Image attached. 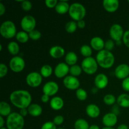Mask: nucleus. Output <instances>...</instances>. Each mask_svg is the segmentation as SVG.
Segmentation results:
<instances>
[{"instance_id": "nucleus-1", "label": "nucleus", "mask_w": 129, "mask_h": 129, "mask_svg": "<svg viewBox=\"0 0 129 129\" xmlns=\"http://www.w3.org/2000/svg\"><path fill=\"white\" fill-rule=\"evenodd\" d=\"M10 100L12 105L19 109L28 108L31 104V95L28 91L18 89L13 91L10 95Z\"/></svg>"}, {"instance_id": "nucleus-2", "label": "nucleus", "mask_w": 129, "mask_h": 129, "mask_svg": "<svg viewBox=\"0 0 129 129\" xmlns=\"http://www.w3.org/2000/svg\"><path fill=\"white\" fill-rule=\"evenodd\" d=\"M115 56L111 51L103 49L99 51L96 56L98 66L103 69H110L115 63Z\"/></svg>"}, {"instance_id": "nucleus-3", "label": "nucleus", "mask_w": 129, "mask_h": 129, "mask_svg": "<svg viewBox=\"0 0 129 129\" xmlns=\"http://www.w3.org/2000/svg\"><path fill=\"white\" fill-rule=\"evenodd\" d=\"M6 128L8 129H23L25 125V120L19 113H11L6 118Z\"/></svg>"}, {"instance_id": "nucleus-4", "label": "nucleus", "mask_w": 129, "mask_h": 129, "mask_svg": "<svg viewBox=\"0 0 129 129\" xmlns=\"http://www.w3.org/2000/svg\"><path fill=\"white\" fill-rule=\"evenodd\" d=\"M69 15L74 21H78L82 20L85 17L86 10L83 5L79 3H74L70 5Z\"/></svg>"}, {"instance_id": "nucleus-5", "label": "nucleus", "mask_w": 129, "mask_h": 129, "mask_svg": "<svg viewBox=\"0 0 129 129\" xmlns=\"http://www.w3.org/2000/svg\"><path fill=\"white\" fill-rule=\"evenodd\" d=\"M16 27L15 24L11 20H6L0 26V34L3 38L10 39L16 35Z\"/></svg>"}, {"instance_id": "nucleus-6", "label": "nucleus", "mask_w": 129, "mask_h": 129, "mask_svg": "<svg viewBox=\"0 0 129 129\" xmlns=\"http://www.w3.org/2000/svg\"><path fill=\"white\" fill-rule=\"evenodd\" d=\"M81 66L83 71H84L86 74L92 75L96 73L98 68V64L96 59L93 57H89L83 59Z\"/></svg>"}, {"instance_id": "nucleus-7", "label": "nucleus", "mask_w": 129, "mask_h": 129, "mask_svg": "<svg viewBox=\"0 0 129 129\" xmlns=\"http://www.w3.org/2000/svg\"><path fill=\"white\" fill-rule=\"evenodd\" d=\"M9 66L10 69L14 73H20L25 69V61L21 57L16 55L10 59Z\"/></svg>"}, {"instance_id": "nucleus-8", "label": "nucleus", "mask_w": 129, "mask_h": 129, "mask_svg": "<svg viewBox=\"0 0 129 129\" xmlns=\"http://www.w3.org/2000/svg\"><path fill=\"white\" fill-rule=\"evenodd\" d=\"M36 23V20L34 16L31 15H26L23 16L20 21V25L22 30L28 34L35 30Z\"/></svg>"}, {"instance_id": "nucleus-9", "label": "nucleus", "mask_w": 129, "mask_h": 129, "mask_svg": "<svg viewBox=\"0 0 129 129\" xmlns=\"http://www.w3.org/2000/svg\"><path fill=\"white\" fill-rule=\"evenodd\" d=\"M43 77L40 73L31 72L26 77V84L31 88H37L42 83Z\"/></svg>"}, {"instance_id": "nucleus-10", "label": "nucleus", "mask_w": 129, "mask_h": 129, "mask_svg": "<svg viewBox=\"0 0 129 129\" xmlns=\"http://www.w3.org/2000/svg\"><path fill=\"white\" fill-rule=\"evenodd\" d=\"M125 31H123V28L120 24L115 23L111 26L109 30L110 36L111 39L116 42L120 41L122 39Z\"/></svg>"}, {"instance_id": "nucleus-11", "label": "nucleus", "mask_w": 129, "mask_h": 129, "mask_svg": "<svg viewBox=\"0 0 129 129\" xmlns=\"http://www.w3.org/2000/svg\"><path fill=\"white\" fill-rule=\"evenodd\" d=\"M63 84L67 89L76 91L79 88L80 81L76 77L71 75L67 76L63 79Z\"/></svg>"}, {"instance_id": "nucleus-12", "label": "nucleus", "mask_w": 129, "mask_h": 129, "mask_svg": "<svg viewBox=\"0 0 129 129\" xmlns=\"http://www.w3.org/2000/svg\"><path fill=\"white\" fill-rule=\"evenodd\" d=\"M59 89V87L57 83H55V81H52L47 82L42 88L44 94H47L49 96L55 95L57 93Z\"/></svg>"}, {"instance_id": "nucleus-13", "label": "nucleus", "mask_w": 129, "mask_h": 129, "mask_svg": "<svg viewBox=\"0 0 129 129\" xmlns=\"http://www.w3.org/2000/svg\"><path fill=\"white\" fill-rule=\"evenodd\" d=\"M70 67L66 62H60L54 69V74L57 78H63L67 76L69 73Z\"/></svg>"}, {"instance_id": "nucleus-14", "label": "nucleus", "mask_w": 129, "mask_h": 129, "mask_svg": "<svg viewBox=\"0 0 129 129\" xmlns=\"http://www.w3.org/2000/svg\"><path fill=\"white\" fill-rule=\"evenodd\" d=\"M115 76L119 79H125L129 77V66L127 64H121L115 69Z\"/></svg>"}, {"instance_id": "nucleus-15", "label": "nucleus", "mask_w": 129, "mask_h": 129, "mask_svg": "<svg viewBox=\"0 0 129 129\" xmlns=\"http://www.w3.org/2000/svg\"><path fill=\"white\" fill-rule=\"evenodd\" d=\"M102 122L105 127H113L118 122V117L117 115L112 112L107 113L103 117Z\"/></svg>"}, {"instance_id": "nucleus-16", "label": "nucleus", "mask_w": 129, "mask_h": 129, "mask_svg": "<svg viewBox=\"0 0 129 129\" xmlns=\"http://www.w3.org/2000/svg\"><path fill=\"white\" fill-rule=\"evenodd\" d=\"M94 85L98 89H105L108 84V78L106 74L100 73L94 78Z\"/></svg>"}, {"instance_id": "nucleus-17", "label": "nucleus", "mask_w": 129, "mask_h": 129, "mask_svg": "<svg viewBox=\"0 0 129 129\" xmlns=\"http://www.w3.org/2000/svg\"><path fill=\"white\" fill-rule=\"evenodd\" d=\"M103 6L108 13H114L119 8V1L118 0H103Z\"/></svg>"}, {"instance_id": "nucleus-18", "label": "nucleus", "mask_w": 129, "mask_h": 129, "mask_svg": "<svg viewBox=\"0 0 129 129\" xmlns=\"http://www.w3.org/2000/svg\"><path fill=\"white\" fill-rule=\"evenodd\" d=\"M86 113L90 118H98L101 113L100 108L96 104L91 103V104L88 105L86 108Z\"/></svg>"}, {"instance_id": "nucleus-19", "label": "nucleus", "mask_w": 129, "mask_h": 129, "mask_svg": "<svg viewBox=\"0 0 129 129\" xmlns=\"http://www.w3.org/2000/svg\"><path fill=\"white\" fill-rule=\"evenodd\" d=\"M105 43L102 38L100 37H94L92 38L90 41V46L94 50L99 52L105 49Z\"/></svg>"}, {"instance_id": "nucleus-20", "label": "nucleus", "mask_w": 129, "mask_h": 129, "mask_svg": "<svg viewBox=\"0 0 129 129\" xmlns=\"http://www.w3.org/2000/svg\"><path fill=\"white\" fill-rule=\"evenodd\" d=\"M49 55L54 59H59L65 55V50L64 48L59 45L52 46L49 50Z\"/></svg>"}, {"instance_id": "nucleus-21", "label": "nucleus", "mask_w": 129, "mask_h": 129, "mask_svg": "<svg viewBox=\"0 0 129 129\" xmlns=\"http://www.w3.org/2000/svg\"><path fill=\"white\" fill-rule=\"evenodd\" d=\"M64 105V102L60 96H54L50 101V106L54 110H60Z\"/></svg>"}, {"instance_id": "nucleus-22", "label": "nucleus", "mask_w": 129, "mask_h": 129, "mask_svg": "<svg viewBox=\"0 0 129 129\" xmlns=\"http://www.w3.org/2000/svg\"><path fill=\"white\" fill-rule=\"evenodd\" d=\"M27 110L28 114L34 117H37L41 115L43 111L41 106L37 103H33L30 105Z\"/></svg>"}, {"instance_id": "nucleus-23", "label": "nucleus", "mask_w": 129, "mask_h": 129, "mask_svg": "<svg viewBox=\"0 0 129 129\" xmlns=\"http://www.w3.org/2000/svg\"><path fill=\"white\" fill-rule=\"evenodd\" d=\"M70 5L67 1H58L57 6H55V11L58 14L60 15H64L66 13L69 12Z\"/></svg>"}, {"instance_id": "nucleus-24", "label": "nucleus", "mask_w": 129, "mask_h": 129, "mask_svg": "<svg viewBox=\"0 0 129 129\" xmlns=\"http://www.w3.org/2000/svg\"><path fill=\"white\" fill-rule=\"evenodd\" d=\"M117 103L119 107L122 108H129V94L122 93L117 98Z\"/></svg>"}, {"instance_id": "nucleus-25", "label": "nucleus", "mask_w": 129, "mask_h": 129, "mask_svg": "<svg viewBox=\"0 0 129 129\" xmlns=\"http://www.w3.org/2000/svg\"><path fill=\"white\" fill-rule=\"evenodd\" d=\"M78 60V57L77 54L74 52H69L66 54L65 57L66 63L68 66H74L76 65Z\"/></svg>"}, {"instance_id": "nucleus-26", "label": "nucleus", "mask_w": 129, "mask_h": 129, "mask_svg": "<svg viewBox=\"0 0 129 129\" xmlns=\"http://www.w3.org/2000/svg\"><path fill=\"white\" fill-rule=\"evenodd\" d=\"M11 113V108L7 102L2 101L0 102V115L3 117H8Z\"/></svg>"}, {"instance_id": "nucleus-27", "label": "nucleus", "mask_w": 129, "mask_h": 129, "mask_svg": "<svg viewBox=\"0 0 129 129\" xmlns=\"http://www.w3.org/2000/svg\"><path fill=\"white\" fill-rule=\"evenodd\" d=\"M8 50L12 55L16 56L20 52V46L15 41H11L8 43L7 46Z\"/></svg>"}, {"instance_id": "nucleus-28", "label": "nucleus", "mask_w": 129, "mask_h": 129, "mask_svg": "<svg viewBox=\"0 0 129 129\" xmlns=\"http://www.w3.org/2000/svg\"><path fill=\"white\" fill-rule=\"evenodd\" d=\"M53 73L52 68L49 64H44L40 68V73L43 78H47L52 75Z\"/></svg>"}, {"instance_id": "nucleus-29", "label": "nucleus", "mask_w": 129, "mask_h": 129, "mask_svg": "<svg viewBox=\"0 0 129 129\" xmlns=\"http://www.w3.org/2000/svg\"><path fill=\"white\" fill-rule=\"evenodd\" d=\"M89 125L88 122L83 118H79L74 122V129H89Z\"/></svg>"}, {"instance_id": "nucleus-30", "label": "nucleus", "mask_w": 129, "mask_h": 129, "mask_svg": "<svg viewBox=\"0 0 129 129\" xmlns=\"http://www.w3.org/2000/svg\"><path fill=\"white\" fill-rule=\"evenodd\" d=\"M16 39L18 42L20 43H22V44H24V43H26L28 41L29 39V35L27 32L24 31H18V32L16 34Z\"/></svg>"}, {"instance_id": "nucleus-31", "label": "nucleus", "mask_w": 129, "mask_h": 129, "mask_svg": "<svg viewBox=\"0 0 129 129\" xmlns=\"http://www.w3.org/2000/svg\"><path fill=\"white\" fill-rule=\"evenodd\" d=\"M92 48L90 45H88L85 44V45H83L80 48V52L81 55L85 58L89 57H91L92 53H93V50H92Z\"/></svg>"}, {"instance_id": "nucleus-32", "label": "nucleus", "mask_w": 129, "mask_h": 129, "mask_svg": "<svg viewBox=\"0 0 129 129\" xmlns=\"http://www.w3.org/2000/svg\"><path fill=\"white\" fill-rule=\"evenodd\" d=\"M77 28H78L77 22L74 20L68 21L65 25L66 31L69 34H73V33L75 32L77 30Z\"/></svg>"}, {"instance_id": "nucleus-33", "label": "nucleus", "mask_w": 129, "mask_h": 129, "mask_svg": "<svg viewBox=\"0 0 129 129\" xmlns=\"http://www.w3.org/2000/svg\"><path fill=\"white\" fill-rule=\"evenodd\" d=\"M82 71H83V69H82L81 66L78 65V64L71 66L70 69H69V73H70L71 75L73 76L76 77V78L81 75Z\"/></svg>"}, {"instance_id": "nucleus-34", "label": "nucleus", "mask_w": 129, "mask_h": 129, "mask_svg": "<svg viewBox=\"0 0 129 129\" xmlns=\"http://www.w3.org/2000/svg\"><path fill=\"white\" fill-rule=\"evenodd\" d=\"M117 102L115 96L112 94H107L103 97V102L107 105H113Z\"/></svg>"}, {"instance_id": "nucleus-35", "label": "nucleus", "mask_w": 129, "mask_h": 129, "mask_svg": "<svg viewBox=\"0 0 129 129\" xmlns=\"http://www.w3.org/2000/svg\"><path fill=\"white\" fill-rule=\"evenodd\" d=\"M76 96L79 101H84L88 98V93L83 88H79L76 91Z\"/></svg>"}, {"instance_id": "nucleus-36", "label": "nucleus", "mask_w": 129, "mask_h": 129, "mask_svg": "<svg viewBox=\"0 0 129 129\" xmlns=\"http://www.w3.org/2000/svg\"><path fill=\"white\" fill-rule=\"evenodd\" d=\"M29 37L33 40H38L41 38L42 34L40 31L37 30H34L28 34Z\"/></svg>"}, {"instance_id": "nucleus-37", "label": "nucleus", "mask_w": 129, "mask_h": 129, "mask_svg": "<svg viewBox=\"0 0 129 129\" xmlns=\"http://www.w3.org/2000/svg\"><path fill=\"white\" fill-rule=\"evenodd\" d=\"M21 8L24 11H29L32 8V4H31V3L30 1H27V0H25V1H21Z\"/></svg>"}, {"instance_id": "nucleus-38", "label": "nucleus", "mask_w": 129, "mask_h": 129, "mask_svg": "<svg viewBox=\"0 0 129 129\" xmlns=\"http://www.w3.org/2000/svg\"><path fill=\"white\" fill-rule=\"evenodd\" d=\"M115 45V42L112 39H108L105 43L104 49L108 50V51H111V50H112L114 49Z\"/></svg>"}, {"instance_id": "nucleus-39", "label": "nucleus", "mask_w": 129, "mask_h": 129, "mask_svg": "<svg viewBox=\"0 0 129 129\" xmlns=\"http://www.w3.org/2000/svg\"><path fill=\"white\" fill-rule=\"evenodd\" d=\"M8 69L7 66L3 63L0 64V78H3L5 77L7 74Z\"/></svg>"}, {"instance_id": "nucleus-40", "label": "nucleus", "mask_w": 129, "mask_h": 129, "mask_svg": "<svg viewBox=\"0 0 129 129\" xmlns=\"http://www.w3.org/2000/svg\"><path fill=\"white\" fill-rule=\"evenodd\" d=\"M41 129H57L53 122H46L42 125Z\"/></svg>"}, {"instance_id": "nucleus-41", "label": "nucleus", "mask_w": 129, "mask_h": 129, "mask_svg": "<svg viewBox=\"0 0 129 129\" xmlns=\"http://www.w3.org/2000/svg\"><path fill=\"white\" fill-rule=\"evenodd\" d=\"M64 122V118L62 115H57L53 119V122L55 125H60Z\"/></svg>"}, {"instance_id": "nucleus-42", "label": "nucleus", "mask_w": 129, "mask_h": 129, "mask_svg": "<svg viewBox=\"0 0 129 129\" xmlns=\"http://www.w3.org/2000/svg\"><path fill=\"white\" fill-rule=\"evenodd\" d=\"M58 3L57 0H45V4L47 7L49 8H55Z\"/></svg>"}, {"instance_id": "nucleus-43", "label": "nucleus", "mask_w": 129, "mask_h": 129, "mask_svg": "<svg viewBox=\"0 0 129 129\" xmlns=\"http://www.w3.org/2000/svg\"><path fill=\"white\" fill-rule=\"evenodd\" d=\"M122 41L126 47L129 48V30H127L124 32Z\"/></svg>"}, {"instance_id": "nucleus-44", "label": "nucleus", "mask_w": 129, "mask_h": 129, "mask_svg": "<svg viewBox=\"0 0 129 129\" xmlns=\"http://www.w3.org/2000/svg\"><path fill=\"white\" fill-rule=\"evenodd\" d=\"M122 87L125 91L129 92V77L123 79L122 82Z\"/></svg>"}, {"instance_id": "nucleus-45", "label": "nucleus", "mask_w": 129, "mask_h": 129, "mask_svg": "<svg viewBox=\"0 0 129 129\" xmlns=\"http://www.w3.org/2000/svg\"><path fill=\"white\" fill-rule=\"evenodd\" d=\"M77 25L79 28L83 29L86 26V22L84 20H80V21H77Z\"/></svg>"}, {"instance_id": "nucleus-46", "label": "nucleus", "mask_w": 129, "mask_h": 129, "mask_svg": "<svg viewBox=\"0 0 129 129\" xmlns=\"http://www.w3.org/2000/svg\"><path fill=\"white\" fill-rule=\"evenodd\" d=\"M41 100L43 103H47V102H49V100H50V96L47 95V94H43L42 96H41Z\"/></svg>"}, {"instance_id": "nucleus-47", "label": "nucleus", "mask_w": 129, "mask_h": 129, "mask_svg": "<svg viewBox=\"0 0 129 129\" xmlns=\"http://www.w3.org/2000/svg\"><path fill=\"white\" fill-rule=\"evenodd\" d=\"M6 12V8L3 3L0 2V16H3Z\"/></svg>"}, {"instance_id": "nucleus-48", "label": "nucleus", "mask_w": 129, "mask_h": 129, "mask_svg": "<svg viewBox=\"0 0 129 129\" xmlns=\"http://www.w3.org/2000/svg\"><path fill=\"white\" fill-rule=\"evenodd\" d=\"M19 113H20L23 117H25L28 114V112L27 108H23V109H20Z\"/></svg>"}, {"instance_id": "nucleus-49", "label": "nucleus", "mask_w": 129, "mask_h": 129, "mask_svg": "<svg viewBox=\"0 0 129 129\" xmlns=\"http://www.w3.org/2000/svg\"><path fill=\"white\" fill-rule=\"evenodd\" d=\"M112 113H113L114 114L117 115H118V113H120L119 112V108H118V105H114L113 107V108H112Z\"/></svg>"}, {"instance_id": "nucleus-50", "label": "nucleus", "mask_w": 129, "mask_h": 129, "mask_svg": "<svg viewBox=\"0 0 129 129\" xmlns=\"http://www.w3.org/2000/svg\"><path fill=\"white\" fill-rule=\"evenodd\" d=\"M5 120H4L3 117V116H0V128H3L4 127V125H5Z\"/></svg>"}, {"instance_id": "nucleus-51", "label": "nucleus", "mask_w": 129, "mask_h": 129, "mask_svg": "<svg viewBox=\"0 0 129 129\" xmlns=\"http://www.w3.org/2000/svg\"><path fill=\"white\" fill-rule=\"evenodd\" d=\"M117 129H128V127L126 124H120L118 126Z\"/></svg>"}, {"instance_id": "nucleus-52", "label": "nucleus", "mask_w": 129, "mask_h": 129, "mask_svg": "<svg viewBox=\"0 0 129 129\" xmlns=\"http://www.w3.org/2000/svg\"><path fill=\"white\" fill-rule=\"evenodd\" d=\"M89 129H100V128L99 126L97 125L93 124L89 126Z\"/></svg>"}, {"instance_id": "nucleus-53", "label": "nucleus", "mask_w": 129, "mask_h": 129, "mask_svg": "<svg viewBox=\"0 0 129 129\" xmlns=\"http://www.w3.org/2000/svg\"><path fill=\"white\" fill-rule=\"evenodd\" d=\"M98 88H97L96 87H94V88H93V89H92V93H97V92H98Z\"/></svg>"}, {"instance_id": "nucleus-54", "label": "nucleus", "mask_w": 129, "mask_h": 129, "mask_svg": "<svg viewBox=\"0 0 129 129\" xmlns=\"http://www.w3.org/2000/svg\"><path fill=\"white\" fill-rule=\"evenodd\" d=\"M102 129H115L114 127H105L103 128H102Z\"/></svg>"}, {"instance_id": "nucleus-55", "label": "nucleus", "mask_w": 129, "mask_h": 129, "mask_svg": "<svg viewBox=\"0 0 129 129\" xmlns=\"http://www.w3.org/2000/svg\"><path fill=\"white\" fill-rule=\"evenodd\" d=\"M122 44V41H118V42H116V44H117V45H120V44Z\"/></svg>"}, {"instance_id": "nucleus-56", "label": "nucleus", "mask_w": 129, "mask_h": 129, "mask_svg": "<svg viewBox=\"0 0 129 129\" xmlns=\"http://www.w3.org/2000/svg\"><path fill=\"white\" fill-rule=\"evenodd\" d=\"M2 50H3V45H0V51H2Z\"/></svg>"}, {"instance_id": "nucleus-57", "label": "nucleus", "mask_w": 129, "mask_h": 129, "mask_svg": "<svg viewBox=\"0 0 129 129\" xmlns=\"http://www.w3.org/2000/svg\"><path fill=\"white\" fill-rule=\"evenodd\" d=\"M0 129H8L7 128H6V127H3V128H0Z\"/></svg>"}, {"instance_id": "nucleus-58", "label": "nucleus", "mask_w": 129, "mask_h": 129, "mask_svg": "<svg viewBox=\"0 0 129 129\" xmlns=\"http://www.w3.org/2000/svg\"><path fill=\"white\" fill-rule=\"evenodd\" d=\"M57 129H64V128H58Z\"/></svg>"}, {"instance_id": "nucleus-59", "label": "nucleus", "mask_w": 129, "mask_h": 129, "mask_svg": "<svg viewBox=\"0 0 129 129\" xmlns=\"http://www.w3.org/2000/svg\"><path fill=\"white\" fill-rule=\"evenodd\" d=\"M128 3H129V0H128Z\"/></svg>"}]
</instances>
